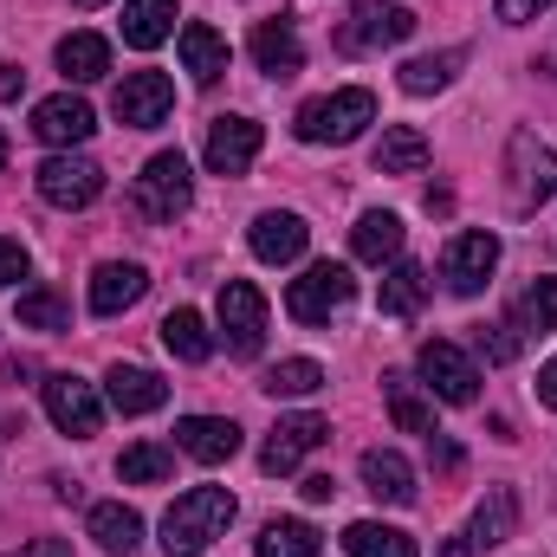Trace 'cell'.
<instances>
[{
  "mask_svg": "<svg viewBox=\"0 0 557 557\" xmlns=\"http://www.w3.org/2000/svg\"><path fill=\"white\" fill-rule=\"evenodd\" d=\"M545 7H557V0H499V20H506V26H525V20H539Z\"/></svg>",
  "mask_w": 557,
  "mask_h": 557,
  "instance_id": "obj_41",
  "label": "cell"
},
{
  "mask_svg": "<svg viewBox=\"0 0 557 557\" xmlns=\"http://www.w3.org/2000/svg\"><path fill=\"white\" fill-rule=\"evenodd\" d=\"M428 441H434V467H441V473H454V467H460V447H454V441H441V434H428Z\"/></svg>",
  "mask_w": 557,
  "mask_h": 557,
  "instance_id": "obj_44",
  "label": "cell"
},
{
  "mask_svg": "<svg viewBox=\"0 0 557 557\" xmlns=\"http://www.w3.org/2000/svg\"><path fill=\"white\" fill-rule=\"evenodd\" d=\"M363 486H370L383 506H416V467H409L396 447H370V454H363Z\"/></svg>",
  "mask_w": 557,
  "mask_h": 557,
  "instance_id": "obj_22",
  "label": "cell"
},
{
  "mask_svg": "<svg viewBox=\"0 0 557 557\" xmlns=\"http://www.w3.org/2000/svg\"><path fill=\"white\" fill-rule=\"evenodd\" d=\"M20 331H72V311L52 285H33L20 292Z\"/></svg>",
  "mask_w": 557,
  "mask_h": 557,
  "instance_id": "obj_37",
  "label": "cell"
},
{
  "mask_svg": "<svg viewBox=\"0 0 557 557\" xmlns=\"http://www.w3.org/2000/svg\"><path fill=\"white\" fill-rule=\"evenodd\" d=\"M188 201H195L188 156H182V149L149 156V162H143V175H137V214H143V221H175V214H188Z\"/></svg>",
  "mask_w": 557,
  "mask_h": 557,
  "instance_id": "obj_4",
  "label": "cell"
},
{
  "mask_svg": "<svg viewBox=\"0 0 557 557\" xmlns=\"http://www.w3.org/2000/svg\"><path fill=\"white\" fill-rule=\"evenodd\" d=\"M506 324L532 344V337H552L557 331V278H532L525 292H519V305L506 311Z\"/></svg>",
  "mask_w": 557,
  "mask_h": 557,
  "instance_id": "obj_25",
  "label": "cell"
},
{
  "mask_svg": "<svg viewBox=\"0 0 557 557\" xmlns=\"http://www.w3.org/2000/svg\"><path fill=\"white\" fill-rule=\"evenodd\" d=\"M460 59H467L460 46L409 59V65H403V91H409V98H434V91H447V85H454V72H460Z\"/></svg>",
  "mask_w": 557,
  "mask_h": 557,
  "instance_id": "obj_33",
  "label": "cell"
},
{
  "mask_svg": "<svg viewBox=\"0 0 557 557\" xmlns=\"http://www.w3.org/2000/svg\"><path fill=\"white\" fill-rule=\"evenodd\" d=\"M539 403H545V409H557V357L539 370Z\"/></svg>",
  "mask_w": 557,
  "mask_h": 557,
  "instance_id": "obj_45",
  "label": "cell"
},
{
  "mask_svg": "<svg viewBox=\"0 0 557 557\" xmlns=\"http://www.w3.org/2000/svg\"><path fill=\"white\" fill-rule=\"evenodd\" d=\"M175 473V447H162V441H137V447H124V460H117V480L124 486H156V480H169Z\"/></svg>",
  "mask_w": 557,
  "mask_h": 557,
  "instance_id": "obj_36",
  "label": "cell"
},
{
  "mask_svg": "<svg viewBox=\"0 0 557 557\" xmlns=\"http://www.w3.org/2000/svg\"><path fill=\"white\" fill-rule=\"evenodd\" d=\"M519 350H525V337H519V331H512V324H506V318H499V324H486V331H480V357H486V363H512V357H519Z\"/></svg>",
  "mask_w": 557,
  "mask_h": 557,
  "instance_id": "obj_39",
  "label": "cell"
},
{
  "mask_svg": "<svg viewBox=\"0 0 557 557\" xmlns=\"http://www.w3.org/2000/svg\"><path fill=\"white\" fill-rule=\"evenodd\" d=\"M350 253H357L363 267H389V260H403V214L370 208V214L350 227Z\"/></svg>",
  "mask_w": 557,
  "mask_h": 557,
  "instance_id": "obj_21",
  "label": "cell"
},
{
  "mask_svg": "<svg viewBox=\"0 0 557 557\" xmlns=\"http://www.w3.org/2000/svg\"><path fill=\"white\" fill-rule=\"evenodd\" d=\"M162 350H169V357H182V363H208V357H214L208 318H201V311H188V305H182V311H169V318H162Z\"/></svg>",
  "mask_w": 557,
  "mask_h": 557,
  "instance_id": "obj_30",
  "label": "cell"
},
{
  "mask_svg": "<svg viewBox=\"0 0 557 557\" xmlns=\"http://www.w3.org/2000/svg\"><path fill=\"white\" fill-rule=\"evenodd\" d=\"M201 156H208L214 175H247L253 156H260V124H253V117H214Z\"/></svg>",
  "mask_w": 557,
  "mask_h": 557,
  "instance_id": "obj_15",
  "label": "cell"
},
{
  "mask_svg": "<svg viewBox=\"0 0 557 557\" xmlns=\"http://www.w3.org/2000/svg\"><path fill=\"white\" fill-rule=\"evenodd\" d=\"M91 131H98V111L78 91H59V98H39L33 104V137L52 143V149H78Z\"/></svg>",
  "mask_w": 557,
  "mask_h": 557,
  "instance_id": "obj_13",
  "label": "cell"
},
{
  "mask_svg": "<svg viewBox=\"0 0 557 557\" xmlns=\"http://www.w3.org/2000/svg\"><path fill=\"white\" fill-rule=\"evenodd\" d=\"M175 447L188 460H201V467H221V460L240 454V428L227 416H188V421H175Z\"/></svg>",
  "mask_w": 557,
  "mask_h": 557,
  "instance_id": "obj_17",
  "label": "cell"
},
{
  "mask_svg": "<svg viewBox=\"0 0 557 557\" xmlns=\"http://www.w3.org/2000/svg\"><path fill=\"white\" fill-rule=\"evenodd\" d=\"M104 396H111L117 416H156V409L169 403V383H162L156 370H143V363H111Z\"/></svg>",
  "mask_w": 557,
  "mask_h": 557,
  "instance_id": "obj_18",
  "label": "cell"
},
{
  "mask_svg": "<svg viewBox=\"0 0 557 557\" xmlns=\"http://www.w3.org/2000/svg\"><path fill=\"white\" fill-rule=\"evenodd\" d=\"M247 46H253V65H260L267 78H298V72H305V39H298V26H292L285 13H278V20H260Z\"/></svg>",
  "mask_w": 557,
  "mask_h": 557,
  "instance_id": "obj_16",
  "label": "cell"
},
{
  "mask_svg": "<svg viewBox=\"0 0 557 557\" xmlns=\"http://www.w3.org/2000/svg\"><path fill=\"white\" fill-rule=\"evenodd\" d=\"M59 72H65V85H98L111 72V46L98 33H65L59 39Z\"/></svg>",
  "mask_w": 557,
  "mask_h": 557,
  "instance_id": "obj_26",
  "label": "cell"
},
{
  "mask_svg": "<svg viewBox=\"0 0 557 557\" xmlns=\"http://www.w3.org/2000/svg\"><path fill=\"white\" fill-rule=\"evenodd\" d=\"M552 195H557V156L532 137V131H519V137H512V208L532 214V208H545Z\"/></svg>",
  "mask_w": 557,
  "mask_h": 557,
  "instance_id": "obj_12",
  "label": "cell"
},
{
  "mask_svg": "<svg viewBox=\"0 0 557 557\" xmlns=\"http://www.w3.org/2000/svg\"><path fill=\"white\" fill-rule=\"evenodd\" d=\"M175 33V0H124V46L156 52Z\"/></svg>",
  "mask_w": 557,
  "mask_h": 557,
  "instance_id": "obj_29",
  "label": "cell"
},
{
  "mask_svg": "<svg viewBox=\"0 0 557 557\" xmlns=\"http://www.w3.org/2000/svg\"><path fill=\"white\" fill-rule=\"evenodd\" d=\"M227 525H234V493L227 486H188L162 519V552L201 557L214 539H227Z\"/></svg>",
  "mask_w": 557,
  "mask_h": 557,
  "instance_id": "obj_1",
  "label": "cell"
},
{
  "mask_svg": "<svg viewBox=\"0 0 557 557\" xmlns=\"http://www.w3.org/2000/svg\"><path fill=\"white\" fill-rule=\"evenodd\" d=\"M324 441H331V421L324 416H278V428L267 434V447H260V467L267 473H298V460L318 454Z\"/></svg>",
  "mask_w": 557,
  "mask_h": 557,
  "instance_id": "obj_14",
  "label": "cell"
},
{
  "mask_svg": "<svg viewBox=\"0 0 557 557\" xmlns=\"http://www.w3.org/2000/svg\"><path fill=\"white\" fill-rule=\"evenodd\" d=\"M305 240H311V227L298 221V214H260L253 221V234H247V247H253V260H267V267H292L298 253H305Z\"/></svg>",
  "mask_w": 557,
  "mask_h": 557,
  "instance_id": "obj_20",
  "label": "cell"
},
{
  "mask_svg": "<svg viewBox=\"0 0 557 557\" xmlns=\"http://www.w3.org/2000/svg\"><path fill=\"white\" fill-rule=\"evenodd\" d=\"M20 557H72V545H65V539H33Z\"/></svg>",
  "mask_w": 557,
  "mask_h": 557,
  "instance_id": "obj_46",
  "label": "cell"
},
{
  "mask_svg": "<svg viewBox=\"0 0 557 557\" xmlns=\"http://www.w3.org/2000/svg\"><path fill=\"white\" fill-rule=\"evenodd\" d=\"M0 169H7V131H0Z\"/></svg>",
  "mask_w": 557,
  "mask_h": 557,
  "instance_id": "obj_48",
  "label": "cell"
},
{
  "mask_svg": "<svg viewBox=\"0 0 557 557\" xmlns=\"http://www.w3.org/2000/svg\"><path fill=\"white\" fill-rule=\"evenodd\" d=\"M20 91H26V72L20 65H0V104H13Z\"/></svg>",
  "mask_w": 557,
  "mask_h": 557,
  "instance_id": "obj_43",
  "label": "cell"
},
{
  "mask_svg": "<svg viewBox=\"0 0 557 557\" xmlns=\"http://www.w3.org/2000/svg\"><path fill=\"white\" fill-rule=\"evenodd\" d=\"M409 33H416L409 7H396V0H357L350 20H344V33H337V46L344 52H383V46H403Z\"/></svg>",
  "mask_w": 557,
  "mask_h": 557,
  "instance_id": "obj_10",
  "label": "cell"
},
{
  "mask_svg": "<svg viewBox=\"0 0 557 557\" xmlns=\"http://www.w3.org/2000/svg\"><path fill=\"white\" fill-rule=\"evenodd\" d=\"M350 298H357V278H350V267H337V260H318V267H305V273L285 285V311L298 324H331Z\"/></svg>",
  "mask_w": 557,
  "mask_h": 557,
  "instance_id": "obj_3",
  "label": "cell"
},
{
  "mask_svg": "<svg viewBox=\"0 0 557 557\" xmlns=\"http://www.w3.org/2000/svg\"><path fill=\"white\" fill-rule=\"evenodd\" d=\"M143 292H149V273H143L137 260H104L98 273H91V311L98 318H117V311H131Z\"/></svg>",
  "mask_w": 557,
  "mask_h": 557,
  "instance_id": "obj_19",
  "label": "cell"
},
{
  "mask_svg": "<svg viewBox=\"0 0 557 557\" xmlns=\"http://www.w3.org/2000/svg\"><path fill=\"white\" fill-rule=\"evenodd\" d=\"M260 389H267L273 403H298V396H318V389H324V363H311V357H285V363H273V370L260 376Z\"/></svg>",
  "mask_w": 557,
  "mask_h": 557,
  "instance_id": "obj_34",
  "label": "cell"
},
{
  "mask_svg": "<svg viewBox=\"0 0 557 557\" xmlns=\"http://www.w3.org/2000/svg\"><path fill=\"white\" fill-rule=\"evenodd\" d=\"M46 416H52L59 434L91 441V434L104 428V396H98V383H85V376L59 370V376H46Z\"/></svg>",
  "mask_w": 557,
  "mask_h": 557,
  "instance_id": "obj_9",
  "label": "cell"
},
{
  "mask_svg": "<svg viewBox=\"0 0 557 557\" xmlns=\"http://www.w3.org/2000/svg\"><path fill=\"white\" fill-rule=\"evenodd\" d=\"M421 298H428V273H421L416 260H389V273H383V318H416Z\"/></svg>",
  "mask_w": 557,
  "mask_h": 557,
  "instance_id": "obj_32",
  "label": "cell"
},
{
  "mask_svg": "<svg viewBox=\"0 0 557 557\" xmlns=\"http://www.w3.org/2000/svg\"><path fill=\"white\" fill-rule=\"evenodd\" d=\"M428 169V137L409 124H389L376 143V175H421Z\"/></svg>",
  "mask_w": 557,
  "mask_h": 557,
  "instance_id": "obj_31",
  "label": "cell"
},
{
  "mask_svg": "<svg viewBox=\"0 0 557 557\" xmlns=\"http://www.w3.org/2000/svg\"><path fill=\"white\" fill-rule=\"evenodd\" d=\"M111 111H117V124H131V131H156V124H169V111H175V85H169V72H124Z\"/></svg>",
  "mask_w": 557,
  "mask_h": 557,
  "instance_id": "obj_11",
  "label": "cell"
},
{
  "mask_svg": "<svg viewBox=\"0 0 557 557\" xmlns=\"http://www.w3.org/2000/svg\"><path fill=\"white\" fill-rule=\"evenodd\" d=\"M344 552H350V557H421L409 532H396V525H376V519H357V525L344 532Z\"/></svg>",
  "mask_w": 557,
  "mask_h": 557,
  "instance_id": "obj_35",
  "label": "cell"
},
{
  "mask_svg": "<svg viewBox=\"0 0 557 557\" xmlns=\"http://www.w3.org/2000/svg\"><path fill=\"white\" fill-rule=\"evenodd\" d=\"M85 525H91V539H98L111 557H131V552L143 545V519L124 506V499H104V506H91V519H85Z\"/></svg>",
  "mask_w": 557,
  "mask_h": 557,
  "instance_id": "obj_27",
  "label": "cell"
},
{
  "mask_svg": "<svg viewBox=\"0 0 557 557\" xmlns=\"http://www.w3.org/2000/svg\"><path fill=\"white\" fill-rule=\"evenodd\" d=\"M214 311H221V337H227L234 357H260L267 350V298H260L253 278H227Z\"/></svg>",
  "mask_w": 557,
  "mask_h": 557,
  "instance_id": "obj_8",
  "label": "cell"
},
{
  "mask_svg": "<svg viewBox=\"0 0 557 557\" xmlns=\"http://www.w3.org/2000/svg\"><path fill=\"white\" fill-rule=\"evenodd\" d=\"M370 124H376V98H370L363 85L331 91V98H311V104H298V117H292L298 143H357Z\"/></svg>",
  "mask_w": 557,
  "mask_h": 557,
  "instance_id": "obj_2",
  "label": "cell"
},
{
  "mask_svg": "<svg viewBox=\"0 0 557 557\" xmlns=\"http://www.w3.org/2000/svg\"><path fill=\"white\" fill-rule=\"evenodd\" d=\"M26 267H33V260H26V247L0 234V285H20V278H26Z\"/></svg>",
  "mask_w": 557,
  "mask_h": 557,
  "instance_id": "obj_40",
  "label": "cell"
},
{
  "mask_svg": "<svg viewBox=\"0 0 557 557\" xmlns=\"http://www.w3.org/2000/svg\"><path fill=\"white\" fill-rule=\"evenodd\" d=\"M441 557H473V539H447V545H441Z\"/></svg>",
  "mask_w": 557,
  "mask_h": 557,
  "instance_id": "obj_47",
  "label": "cell"
},
{
  "mask_svg": "<svg viewBox=\"0 0 557 557\" xmlns=\"http://www.w3.org/2000/svg\"><path fill=\"white\" fill-rule=\"evenodd\" d=\"M416 370H421V383H428V396H434V403L467 409V403L480 396V363H473L460 344H447V337H428V344H421Z\"/></svg>",
  "mask_w": 557,
  "mask_h": 557,
  "instance_id": "obj_5",
  "label": "cell"
},
{
  "mask_svg": "<svg viewBox=\"0 0 557 557\" xmlns=\"http://www.w3.org/2000/svg\"><path fill=\"white\" fill-rule=\"evenodd\" d=\"M512 532H519V493H512V486H486V499L473 506V525H467L473 552H493V545H506Z\"/></svg>",
  "mask_w": 557,
  "mask_h": 557,
  "instance_id": "obj_23",
  "label": "cell"
},
{
  "mask_svg": "<svg viewBox=\"0 0 557 557\" xmlns=\"http://www.w3.org/2000/svg\"><path fill=\"white\" fill-rule=\"evenodd\" d=\"M182 65L195 85H221L227 78V39L208 26V20H188L182 26Z\"/></svg>",
  "mask_w": 557,
  "mask_h": 557,
  "instance_id": "obj_24",
  "label": "cell"
},
{
  "mask_svg": "<svg viewBox=\"0 0 557 557\" xmlns=\"http://www.w3.org/2000/svg\"><path fill=\"white\" fill-rule=\"evenodd\" d=\"M383 403H389V421H396L403 434H434V403L416 389V376L389 370V376H383Z\"/></svg>",
  "mask_w": 557,
  "mask_h": 557,
  "instance_id": "obj_28",
  "label": "cell"
},
{
  "mask_svg": "<svg viewBox=\"0 0 557 557\" xmlns=\"http://www.w3.org/2000/svg\"><path fill=\"white\" fill-rule=\"evenodd\" d=\"M72 7H104V0H72Z\"/></svg>",
  "mask_w": 557,
  "mask_h": 557,
  "instance_id": "obj_49",
  "label": "cell"
},
{
  "mask_svg": "<svg viewBox=\"0 0 557 557\" xmlns=\"http://www.w3.org/2000/svg\"><path fill=\"white\" fill-rule=\"evenodd\" d=\"M493 267H499V234H486V227L454 234L447 253H441V278H447L454 298H480L493 285Z\"/></svg>",
  "mask_w": 557,
  "mask_h": 557,
  "instance_id": "obj_7",
  "label": "cell"
},
{
  "mask_svg": "<svg viewBox=\"0 0 557 557\" xmlns=\"http://www.w3.org/2000/svg\"><path fill=\"white\" fill-rule=\"evenodd\" d=\"M33 182H39V201H52V208H65V214H78V208H91V201L104 195V169H98L91 156H72V149L46 156Z\"/></svg>",
  "mask_w": 557,
  "mask_h": 557,
  "instance_id": "obj_6",
  "label": "cell"
},
{
  "mask_svg": "<svg viewBox=\"0 0 557 557\" xmlns=\"http://www.w3.org/2000/svg\"><path fill=\"white\" fill-rule=\"evenodd\" d=\"M318 532L305 525V519H273L267 532H260V557H318Z\"/></svg>",
  "mask_w": 557,
  "mask_h": 557,
  "instance_id": "obj_38",
  "label": "cell"
},
{
  "mask_svg": "<svg viewBox=\"0 0 557 557\" xmlns=\"http://www.w3.org/2000/svg\"><path fill=\"white\" fill-rule=\"evenodd\" d=\"M298 493H305V499H311V506H324V499H331V493H337V480H331V473H311V480H305V486H298Z\"/></svg>",
  "mask_w": 557,
  "mask_h": 557,
  "instance_id": "obj_42",
  "label": "cell"
}]
</instances>
